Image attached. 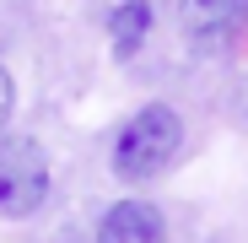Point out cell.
Masks as SVG:
<instances>
[{"mask_svg":"<svg viewBox=\"0 0 248 243\" xmlns=\"http://www.w3.org/2000/svg\"><path fill=\"white\" fill-rule=\"evenodd\" d=\"M184 151V119L173 103H146L119 125L113 135V173L130 184H151L178 162Z\"/></svg>","mask_w":248,"mask_h":243,"instance_id":"6da1fadb","label":"cell"},{"mask_svg":"<svg viewBox=\"0 0 248 243\" xmlns=\"http://www.w3.org/2000/svg\"><path fill=\"white\" fill-rule=\"evenodd\" d=\"M49 200V157L32 135H0V216L22 222Z\"/></svg>","mask_w":248,"mask_h":243,"instance_id":"7a4b0ae2","label":"cell"},{"mask_svg":"<svg viewBox=\"0 0 248 243\" xmlns=\"http://www.w3.org/2000/svg\"><path fill=\"white\" fill-rule=\"evenodd\" d=\"M178 32L189 49L221 54L248 32V0H178Z\"/></svg>","mask_w":248,"mask_h":243,"instance_id":"3957f363","label":"cell"},{"mask_svg":"<svg viewBox=\"0 0 248 243\" xmlns=\"http://www.w3.org/2000/svg\"><path fill=\"white\" fill-rule=\"evenodd\" d=\"M97 243H168V222L151 200H113L97 216Z\"/></svg>","mask_w":248,"mask_h":243,"instance_id":"277c9868","label":"cell"},{"mask_svg":"<svg viewBox=\"0 0 248 243\" xmlns=\"http://www.w3.org/2000/svg\"><path fill=\"white\" fill-rule=\"evenodd\" d=\"M146 32H151V6H146V0H124V6L113 11V49L119 54H135Z\"/></svg>","mask_w":248,"mask_h":243,"instance_id":"5b68a950","label":"cell"},{"mask_svg":"<svg viewBox=\"0 0 248 243\" xmlns=\"http://www.w3.org/2000/svg\"><path fill=\"white\" fill-rule=\"evenodd\" d=\"M11 113H16V81H11L6 65H0V130L11 125Z\"/></svg>","mask_w":248,"mask_h":243,"instance_id":"8992f818","label":"cell"}]
</instances>
